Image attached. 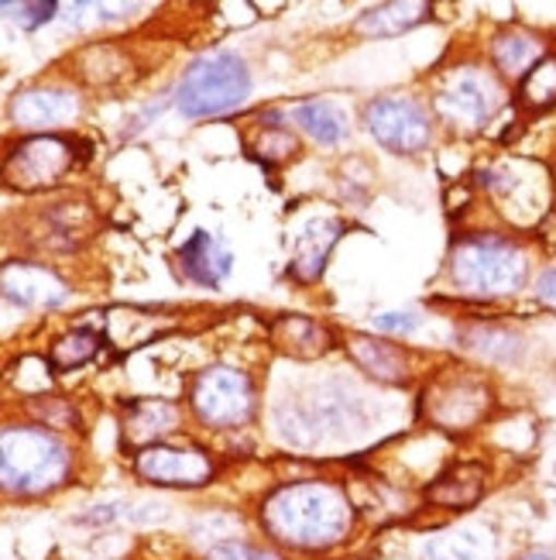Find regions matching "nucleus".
<instances>
[{
    "label": "nucleus",
    "instance_id": "obj_1",
    "mask_svg": "<svg viewBox=\"0 0 556 560\" xmlns=\"http://www.w3.org/2000/svg\"><path fill=\"white\" fill-rule=\"evenodd\" d=\"M354 509L341 485L333 481H293L261 502L264 533L293 550H330L351 529Z\"/></svg>",
    "mask_w": 556,
    "mask_h": 560
},
{
    "label": "nucleus",
    "instance_id": "obj_2",
    "mask_svg": "<svg viewBox=\"0 0 556 560\" xmlns=\"http://www.w3.org/2000/svg\"><path fill=\"white\" fill-rule=\"evenodd\" d=\"M450 279L468 296H512L529 279V258L498 234H471L450 252Z\"/></svg>",
    "mask_w": 556,
    "mask_h": 560
},
{
    "label": "nucleus",
    "instance_id": "obj_3",
    "mask_svg": "<svg viewBox=\"0 0 556 560\" xmlns=\"http://www.w3.org/2000/svg\"><path fill=\"white\" fill-rule=\"evenodd\" d=\"M69 465V447L42 427H8L0 436V478L14 495L56 492Z\"/></svg>",
    "mask_w": 556,
    "mask_h": 560
},
{
    "label": "nucleus",
    "instance_id": "obj_4",
    "mask_svg": "<svg viewBox=\"0 0 556 560\" xmlns=\"http://www.w3.org/2000/svg\"><path fill=\"white\" fill-rule=\"evenodd\" d=\"M251 96V72L234 52H210L192 62L176 90V107L186 117H221L245 107Z\"/></svg>",
    "mask_w": 556,
    "mask_h": 560
},
{
    "label": "nucleus",
    "instance_id": "obj_5",
    "mask_svg": "<svg viewBox=\"0 0 556 560\" xmlns=\"http://www.w3.org/2000/svg\"><path fill=\"white\" fill-rule=\"evenodd\" d=\"M189 406L197 412V420L206 427H237L251 417L255 406V388L251 378L237 369H224V364H213L203 369L189 388Z\"/></svg>",
    "mask_w": 556,
    "mask_h": 560
},
{
    "label": "nucleus",
    "instance_id": "obj_6",
    "mask_svg": "<svg viewBox=\"0 0 556 560\" xmlns=\"http://www.w3.org/2000/svg\"><path fill=\"white\" fill-rule=\"evenodd\" d=\"M501 104H505V90L498 86L492 72H481V69H457L437 93V110L453 128H464V131L485 128L501 110Z\"/></svg>",
    "mask_w": 556,
    "mask_h": 560
},
{
    "label": "nucleus",
    "instance_id": "obj_7",
    "mask_svg": "<svg viewBox=\"0 0 556 560\" xmlns=\"http://www.w3.org/2000/svg\"><path fill=\"white\" fill-rule=\"evenodd\" d=\"M488 409H492V388L468 372H447L426 393L429 420L443 430H471L474 423L485 420Z\"/></svg>",
    "mask_w": 556,
    "mask_h": 560
},
{
    "label": "nucleus",
    "instance_id": "obj_8",
    "mask_svg": "<svg viewBox=\"0 0 556 560\" xmlns=\"http://www.w3.org/2000/svg\"><path fill=\"white\" fill-rule=\"evenodd\" d=\"M365 120L385 149L399 155H416L429 144V117L416 101H405V96H385V101L368 104Z\"/></svg>",
    "mask_w": 556,
    "mask_h": 560
},
{
    "label": "nucleus",
    "instance_id": "obj_9",
    "mask_svg": "<svg viewBox=\"0 0 556 560\" xmlns=\"http://www.w3.org/2000/svg\"><path fill=\"white\" fill-rule=\"evenodd\" d=\"M72 168V144L56 135H38L8 155V183L35 192L45 186H56Z\"/></svg>",
    "mask_w": 556,
    "mask_h": 560
},
{
    "label": "nucleus",
    "instance_id": "obj_10",
    "mask_svg": "<svg viewBox=\"0 0 556 560\" xmlns=\"http://www.w3.org/2000/svg\"><path fill=\"white\" fill-rule=\"evenodd\" d=\"M134 471L152 485H168V489H200V485H206L213 478V460L203 451L152 444L134 454Z\"/></svg>",
    "mask_w": 556,
    "mask_h": 560
},
{
    "label": "nucleus",
    "instance_id": "obj_11",
    "mask_svg": "<svg viewBox=\"0 0 556 560\" xmlns=\"http://www.w3.org/2000/svg\"><path fill=\"white\" fill-rule=\"evenodd\" d=\"M80 114V96L62 86H32L11 101V120L21 131H48Z\"/></svg>",
    "mask_w": 556,
    "mask_h": 560
},
{
    "label": "nucleus",
    "instance_id": "obj_12",
    "mask_svg": "<svg viewBox=\"0 0 556 560\" xmlns=\"http://www.w3.org/2000/svg\"><path fill=\"white\" fill-rule=\"evenodd\" d=\"M4 296L14 306H59L69 289L62 279H56L42 265H28V261H8L4 265Z\"/></svg>",
    "mask_w": 556,
    "mask_h": 560
},
{
    "label": "nucleus",
    "instance_id": "obj_13",
    "mask_svg": "<svg viewBox=\"0 0 556 560\" xmlns=\"http://www.w3.org/2000/svg\"><path fill=\"white\" fill-rule=\"evenodd\" d=\"M179 265L192 282L213 289L230 276L234 258L210 231H192V237L179 248Z\"/></svg>",
    "mask_w": 556,
    "mask_h": 560
},
{
    "label": "nucleus",
    "instance_id": "obj_14",
    "mask_svg": "<svg viewBox=\"0 0 556 560\" xmlns=\"http://www.w3.org/2000/svg\"><path fill=\"white\" fill-rule=\"evenodd\" d=\"M344 224L341 221H312L299 237H296V252H293V276L299 282L320 279L323 265L333 252V245L341 241Z\"/></svg>",
    "mask_w": 556,
    "mask_h": 560
},
{
    "label": "nucleus",
    "instance_id": "obj_15",
    "mask_svg": "<svg viewBox=\"0 0 556 560\" xmlns=\"http://www.w3.org/2000/svg\"><path fill=\"white\" fill-rule=\"evenodd\" d=\"M179 423V409L173 402L162 399H141L131 402L128 420H125V441H131L134 447H152L158 444L165 433H173Z\"/></svg>",
    "mask_w": 556,
    "mask_h": 560
},
{
    "label": "nucleus",
    "instance_id": "obj_16",
    "mask_svg": "<svg viewBox=\"0 0 556 560\" xmlns=\"http://www.w3.org/2000/svg\"><path fill=\"white\" fill-rule=\"evenodd\" d=\"M485 495V465H457L426 489V499L440 509H468Z\"/></svg>",
    "mask_w": 556,
    "mask_h": 560
},
{
    "label": "nucleus",
    "instance_id": "obj_17",
    "mask_svg": "<svg viewBox=\"0 0 556 560\" xmlns=\"http://www.w3.org/2000/svg\"><path fill=\"white\" fill-rule=\"evenodd\" d=\"M347 351L354 354V361L365 369L368 375H375L378 382H405L409 378V358L402 348L395 345H385V340H371L365 334H354L347 337Z\"/></svg>",
    "mask_w": 556,
    "mask_h": 560
},
{
    "label": "nucleus",
    "instance_id": "obj_18",
    "mask_svg": "<svg viewBox=\"0 0 556 560\" xmlns=\"http://www.w3.org/2000/svg\"><path fill=\"white\" fill-rule=\"evenodd\" d=\"M543 42L529 32H519V28H509V32H498L492 38V59L498 66L501 77L509 80H525V72L533 69L540 59H543Z\"/></svg>",
    "mask_w": 556,
    "mask_h": 560
},
{
    "label": "nucleus",
    "instance_id": "obj_19",
    "mask_svg": "<svg viewBox=\"0 0 556 560\" xmlns=\"http://www.w3.org/2000/svg\"><path fill=\"white\" fill-rule=\"evenodd\" d=\"M275 348L293 358H317L330 348V334L309 316H279L272 324Z\"/></svg>",
    "mask_w": 556,
    "mask_h": 560
},
{
    "label": "nucleus",
    "instance_id": "obj_20",
    "mask_svg": "<svg viewBox=\"0 0 556 560\" xmlns=\"http://www.w3.org/2000/svg\"><path fill=\"white\" fill-rule=\"evenodd\" d=\"M429 14V4L423 0H395V4H381V8H371L357 18V35H375V38H389V35H402L409 32L413 24H419L423 18Z\"/></svg>",
    "mask_w": 556,
    "mask_h": 560
},
{
    "label": "nucleus",
    "instance_id": "obj_21",
    "mask_svg": "<svg viewBox=\"0 0 556 560\" xmlns=\"http://www.w3.org/2000/svg\"><path fill=\"white\" fill-rule=\"evenodd\" d=\"M293 120L320 144H336L347 135V114L330 101H312L293 110Z\"/></svg>",
    "mask_w": 556,
    "mask_h": 560
},
{
    "label": "nucleus",
    "instance_id": "obj_22",
    "mask_svg": "<svg viewBox=\"0 0 556 560\" xmlns=\"http://www.w3.org/2000/svg\"><path fill=\"white\" fill-rule=\"evenodd\" d=\"M492 533L488 529H461L453 537H440L426 547V560H488L492 557Z\"/></svg>",
    "mask_w": 556,
    "mask_h": 560
},
{
    "label": "nucleus",
    "instance_id": "obj_23",
    "mask_svg": "<svg viewBox=\"0 0 556 560\" xmlns=\"http://www.w3.org/2000/svg\"><path fill=\"white\" fill-rule=\"evenodd\" d=\"M519 104L525 110H549L556 107V52H546L519 83Z\"/></svg>",
    "mask_w": 556,
    "mask_h": 560
},
{
    "label": "nucleus",
    "instance_id": "obj_24",
    "mask_svg": "<svg viewBox=\"0 0 556 560\" xmlns=\"http://www.w3.org/2000/svg\"><path fill=\"white\" fill-rule=\"evenodd\" d=\"M96 348H100V337H96L93 330H72L52 345V351H48V364L59 372L80 369V364H86L96 354Z\"/></svg>",
    "mask_w": 556,
    "mask_h": 560
},
{
    "label": "nucleus",
    "instance_id": "obj_25",
    "mask_svg": "<svg viewBox=\"0 0 556 560\" xmlns=\"http://www.w3.org/2000/svg\"><path fill=\"white\" fill-rule=\"evenodd\" d=\"M468 348L498 358V361H509L519 354V337H512L509 330H492V327H477L468 334Z\"/></svg>",
    "mask_w": 556,
    "mask_h": 560
},
{
    "label": "nucleus",
    "instance_id": "obj_26",
    "mask_svg": "<svg viewBox=\"0 0 556 560\" xmlns=\"http://www.w3.org/2000/svg\"><path fill=\"white\" fill-rule=\"evenodd\" d=\"M206 560H282V557L269 547H255L245 540H224L206 550Z\"/></svg>",
    "mask_w": 556,
    "mask_h": 560
},
{
    "label": "nucleus",
    "instance_id": "obj_27",
    "mask_svg": "<svg viewBox=\"0 0 556 560\" xmlns=\"http://www.w3.org/2000/svg\"><path fill=\"white\" fill-rule=\"evenodd\" d=\"M269 131H264V138H261V144H258V152L269 159V162H282V159H293L296 152H299V144H296V138L288 135L282 125H264Z\"/></svg>",
    "mask_w": 556,
    "mask_h": 560
},
{
    "label": "nucleus",
    "instance_id": "obj_28",
    "mask_svg": "<svg viewBox=\"0 0 556 560\" xmlns=\"http://www.w3.org/2000/svg\"><path fill=\"white\" fill-rule=\"evenodd\" d=\"M4 11L21 24V28H28V32H35V28H42L45 21H52L56 18V11H59V4H52V0H38V4H4Z\"/></svg>",
    "mask_w": 556,
    "mask_h": 560
},
{
    "label": "nucleus",
    "instance_id": "obj_29",
    "mask_svg": "<svg viewBox=\"0 0 556 560\" xmlns=\"http://www.w3.org/2000/svg\"><path fill=\"white\" fill-rule=\"evenodd\" d=\"M378 330H389V334H409L419 327V316L416 313H381L375 320Z\"/></svg>",
    "mask_w": 556,
    "mask_h": 560
},
{
    "label": "nucleus",
    "instance_id": "obj_30",
    "mask_svg": "<svg viewBox=\"0 0 556 560\" xmlns=\"http://www.w3.org/2000/svg\"><path fill=\"white\" fill-rule=\"evenodd\" d=\"M536 296L546 303H556V269H546L536 282Z\"/></svg>",
    "mask_w": 556,
    "mask_h": 560
},
{
    "label": "nucleus",
    "instance_id": "obj_31",
    "mask_svg": "<svg viewBox=\"0 0 556 560\" xmlns=\"http://www.w3.org/2000/svg\"><path fill=\"white\" fill-rule=\"evenodd\" d=\"M519 560H556L553 553H546V550H529V553H522Z\"/></svg>",
    "mask_w": 556,
    "mask_h": 560
}]
</instances>
